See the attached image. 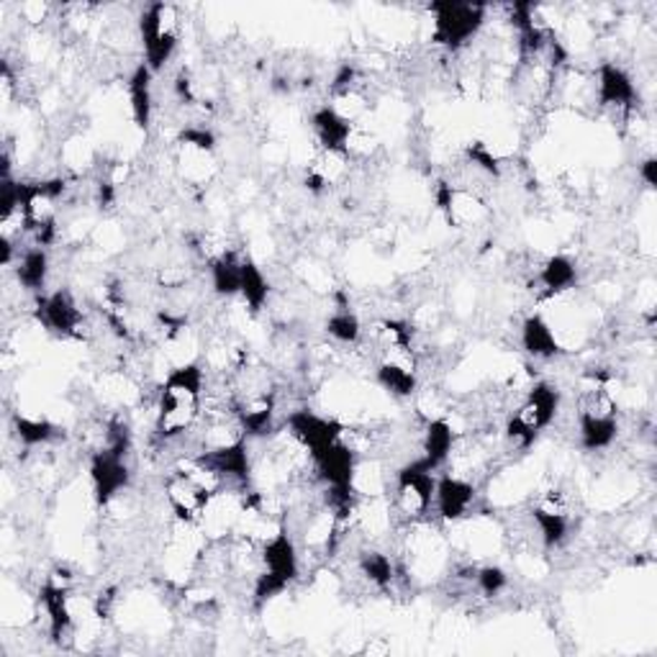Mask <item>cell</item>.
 I'll return each mask as SVG.
<instances>
[{"label":"cell","mask_w":657,"mask_h":657,"mask_svg":"<svg viewBox=\"0 0 657 657\" xmlns=\"http://www.w3.org/2000/svg\"><path fill=\"white\" fill-rule=\"evenodd\" d=\"M206 367L200 362L173 367L155 399V434L163 442H175L190 434L204 414Z\"/></svg>","instance_id":"6da1fadb"},{"label":"cell","mask_w":657,"mask_h":657,"mask_svg":"<svg viewBox=\"0 0 657 657\" xmlns=\"http://www.w3.org/2000/svg\"><path fill=\"white\" fill-rule=\"evenodd\" d=\"M560 401L562 395L552 383L539 381L521 395L513 414L507 421L503 437L511 448L519 452H527L539 440V434L547 432L555 424V419L560 414Z\"/></svg>","instance_id":"7a4b0ae2"},{"label":"cell","mask_w":657,"mask_h":657,"mask_svg":"<svg viewBox=\"0 0 657 657\" xmlns=\"http://www.w3.org/2000/svg\"><path fill=\"white\" fill-rule=\"evenodd\" d=\"M137 33L141 41V55L151 72L165 70L178 52L183 39V16L173 3H149L139 16Z\"/></svg>","instance_id":"3957f363"},{"label":"cell","mask_w":657,"mask_h":657,"mask_svg":"<svg viewBox=\"0 0 657 657\" xmlns=\"http://www.w3.org/2000/svg\"><path fill=\"white\" fill-rule=\"evenodd\" d=\"M437 470L424 458H416L399 468L391 480V507L395 519L414 524V521L429 519V511L434 509L437 491Z\"/></svg>","instance_id":"277c9868"},{"label":"cell","mask_w":657,"mask_h":657,"mask_svg":"<svg viewBox=\"0 0 657 657\" xmlns=\"http://www.w3.org/2000/svg\"><path fill=\"white\" fill-rule=\"evenodd\" d=\"M175 173L193 190H204L218 175L216 137L206 126H183L175 139Z\"/></svg>","instance_id":"5b68a950"},{"label":"cell","mask_w":657,"mask_h":657,"mask_svg":"<svg viewBox=\"0 0 657 657\" xmlns=\"http://www.w3.org/2000/svg\"><path fill=\"white\" fill-rule=\"evenodd\" d=\"M432 41L450 52H460L473 45L488 21V6L480 3H432Z\"/></svg>","instance_id":"8992f818"},{"label":"cell","mask_w":657,"mask_h":657,"mask_svg":"<svg viewBox=\"0 0 657 657\" xmlns=\"http://www.w3.org/2000/svg\"><path fill=\"white\" fill-rule=\"evenodd\" d=\"M126 454H129V448H121V444H106L92 452L90 483L100 507H108L114 499L129 491L131 468L126 462Z\"/></svg>","instance_id":"52a82bcc"},{"label":"cell","mask_w":657,"mask_h":657,"mask_svg":"<svg viewBox=\"0 0 657 657\" xmlns=\"http://www.w3.org/2000/svg\"><path fill=\"white\" fill-rule=\"evenodd\" d=\"M594 96L596 106L604 111H614L621 121L639 108V90L635 78L617 62H601L594 72Z\"/></svg>","instance_id":"ba28073f"},{"label":"cell","mask_w":657,"mask_h":657,"mask_svg":"<svg viewBox=\"0 0 657 657\" xmlns=\"http://www.w3.org/2000/svg\"><path fill=\"white\" fill-rule=\"evenodd\" d=\"M529 513H532V524L545 547H560L570 537L572 507L562 488L552 486L539 493Z\"/></svg>","instance_id":"9c48e42d"},{"label":"cell","mask_w":657,"mask_h":657,"mask_svg":"<svg viewBox=\"0 0 657 657\" xmlns=\"http://www.w3.org/2000/svg\"><path fill=\"white\" fill-rule=\"evenodd\" d=\"M37 316L47 332L65 340H88V318L72 291L60 288L37 301Z\"/></svg>","instance_id":"30bf717a"},{"label":"cell","mask_w":657,"mask_h":657,"mask_svg":"<svg viewBox=\"0 0 657 657\" xmlns=\"http://www.w3.org/2000/svg\"><path fill=\"white\" fill-rule=\"evenodd\" d=\"M437 204H440V210L452 229H473L491 216V206L486 204V198L458 183H440Z\"/></svg>","instance_id":"8fae6325"},{"label":"cell","mask_w":657,"mask_h":657,"mask_svg":"<svg viewBox=\"0 0 657 657\" xmlns=\"http://www.w3.org/2000/svg\"><path fill=\"white\" fill-rule=\"evenodd\" d=\"M163 493L173 519L190 521V524H198L210 501V493L206 491V488L196 483L190 475H185L178 468H173L170 473H167L163 483Z\"/></svg>","instance_id":"7c38bea8"},{"label":"cell","mask_w":657,"mask_h":657,"mask_svg":"<svg viewBox=\"0 0 657 657\" xmlns=\"http://www.w3.org/2000/svg\"><path fill=\"white\" fill-rule=\"evenodd\" d=\"M478 501V488L470 478L444 473L437 478L434 491V511L444 524H458V521L473 517V507Z\"/></svg>","instance_id":"4fadbf2b"},{"label":"cell","mask_w":657,"mask_h":657,"mask_svg":"<svg viewBox=\"0 0 657 657\" xmlns=\"http://www.w3.org/2000/svg\"><path fill=\"white\" fill-rule=\"evenodd\" d=\"M298 547L296 539L288 535V529H283L281 535L267 539L263 545V572H259V576L275 580L277 586H283L285 591H288V586L298 578Z\"/></svg>","instance_id":"5bb4252c"},{"label":"cell","mask_w":657,"mask_h":657,"mask_svg":"<svg viewBox=\"0 0 657 657\" xmlns=\"http://www.w3.org/2000/svg\"><path fill=\"white\" fill-rule=\"evenodd\" d=\"M234 411H237L239 424L249 440L252 437H267L275 429L277 399L273 391L247 393L239 395L237 403H234Z\"/></svg>","instance_id":"9a60e30c"},{"label":"cell","mask_w":657,"mask_h":657,"mask_svg":"<svg viewBox=\"0 0 657 657\" xmlns=\"http://www.w3.org/2000/svg\"><path fill=\"white\" fill-rule=\"evenodd\" d=\"M100 401L114 411H137L145 403V391L141 383L134 377L129 370H108L98 381Z\"/></svg>","instance_id":"2e32d148"},{"label":"cell","mask_w":657,"mask_h":657,"mask_svg":"<svg viewBox=\"0 0 657 657\" xmlns=\"http://www.w3.org/2000/svg\"><path fill=\"white\" fill-rule=\"evenodd\" d=\"M519 340H521V347L527 350V355L535 360H552L558 357L562 350L558 342V334H555V326L547 322L542 314H532L524 318Z\"/></svg>","instance_id":"e0dca14e"},{"label":"cell","mask_w":657,"mask_h":657,"mask_svg":"<svg viewBox=\"0 0 657 657\" xmlns=\"http://www.w3.org/2000/svg\"><path fill=\"white\" fill-rule=\"evenodd\" d=\"M454 442H458V434L450 424V419H429L424 421V434H421V454L429 465L434 470H440L444 462L450 460Z\"/></svg>","instance_id":"ac0fdd59"},{"label":"cell","mask_w":657,"mask_h":657,"mask_svg":"<svg viewBox=\"0 0 657 657\" xmlns=\"http://www.w3.org/2000/svg\"><path fill=\"white\" fill-rule=\"evenodd\" d=\"M352 124L344 121L340 114L334 111L332 106H322L311 114V131H314L316 139V149L324 151H344V145H347Z\"/></svg>","instance_id":"d6986e66"},{"label":"cell","mask_w":657,"mask_h":657,"mask_svg":"<svg viewBox=\"0 0 657 657\" xmlns=\"http://www.w3.org/2000/svg\"><path fill=\"white\" fill-rule=\"evenodd\" d=\"M16 283L27 293H45L47 277H49V255L45 247L33 244L29 249L16 252V267H13Z\"/></svg>","instance_id":"ffe728a7"},{"label":"cell","mask_w":657,"mask_h":657,"mask_svg":"<svg viewBox=\"0 0 657 657\" xmlns=\"http://www.w3.org/2000/svg\"><path fill=\"white\" fill-rule=\"evenodd\" d=\"M151 72L149 67L141 62L137 70L131 72L126 90H129V106H131V119L139 129H149L151 116H155V90H151Z\"/></svg>","instance_id":"44dd1931"},{"label":"cell","mask_w":657,"mask_h":657,"mask_svg":"<svg viewBox=\"0 0 657 657\" xmlns=\"http://www.w3.org/2000/svg\"><path fill=\"white\" fill-rule=\"evenodd\" d=\"M535 281L539 288L545 291V296H560V293H568L570 288H576L578 283V267L566 255H552L547 257L539 273L535 275Z\"/></svg>","instance_id":"7402d4cb"},{"label":"cell","mask_w":657,"mask_h":657,"mask_svg":"<svg viewBox=\"0 0 657 657\" xmlns=\"http://www.w3.org/2000/svg\"><path fill=\"white\" fill-rule=\"evenodd\" d=\"M13 434L23 448H41V444H49L57 434V424H52L47 416H33V414H21L16 411L13 414Z\"/></svg>","instance_id":"603a6c76"},{"label":"cell","mask_w":657,"mask_h":657,"mask_svg":"<svg viewBox=\"0 0 657 657\" xmlns=\"http://www.w3.org/2000/svg\"><path fill=\"white\" fill-rule=\"evenodd\" d=\"M326 334L334 344H344V347H357L362 340V322L357 318L347 303H342L340 308L332 311V316L326 318Z\"/></svg>","instance_id":"cb8c5ba5"},{"label":"cell","mask_w":657,"mask_h":657,"mask_svg":"<svg viewBox=\"0 0 657 657\" xmlns=\"http://www.w3.org/2000/svg\"><path fill=\"white\" fill-rule=\"evenodd\" d=\"M381 147H383L381 134L370 129V126L365 124H355L350 129L347 145H344V155L352 159V165L367 163V159H373L377 151H381Z\"/></svg>","instance_id":"d4e9b609"},{"label":"cell","mask_w":657,"mask_h":657,"mask_svg":"<svg viewBox=\"0 0 657 657\" xmlns=\"http://www.w3.org/2000/svg\"><path fill=\"white\" fill-rule=\"evenodd\" d=\"M360 570L362 576H365L375 588H381V591H389L395 580L393 560L385 552L377 550H365L360 555Z\"/></svg>","instance_id":"484cf974"},{"label":"cell","mask_w":657,"mask_h":657,"mask_svg":"<svg viewBox=\"0 0 657 657\" xmlns=\"http://www.w3.org/2000/svg\"><path fill=\"white\" fill-rule=\"evenodd\" d=\"M60 157H62L65 167H70V170H82V167H88L92 163V149L88 145V139L70 137L62 145Z\"/></svg>","instance_id":"4316f807"},{"label":"cell","mask_w":657,"mask_h":657,"mask_svg":"<svg viewBox=\"0 0 657 657\" xmlns=\"http://www.w3.org/2000/svg\"><path fill=\"white\" fill-rule=\"evenodd\" d=\"M49 13H52V6L47 3H39V0H31V3H21L19 6V16L31 27H41L49 19Z\"/></svg>","instance_id":"83f0119b"},{"label":"cell","mask_w":657,"mask_h":657,"mask_svg":"<svg viewBox=\"0 0 657 657\" xmlns=\"http://www.w3.org/2000/svg\"><path fill=\"white\" fill-rule=\"evenodd\" d=\"M655 170H657V159L653 155L647 157L643 165H639V178L645 180L647 188H655V185H657V173Z\"/></svg>","instance_id":"f1b7e54d"},{"label":"cell","mask_w":657,"mask_h":657,"mask_svg":"<svg viewBox=\"0 0 657 657\" xmlns=\"http://www.w3.org/2000/svg\"><path fill=\"white\" fill-rule=\"evenodd\" d=\"M389 650H391V645L385 643V639H381V637H377L375 643H370V645L365 647V653H367V655H385Z\"/></svg>","instance_id":"f546056e"}]
</instances>
